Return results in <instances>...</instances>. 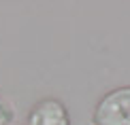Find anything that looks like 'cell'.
<instances>
[{"label":"cell","instance_id":"cell-1","mask_svg":"<svg viewBox=\"0 0 130 125\" xmlns=\"http://www.w3.org/2000/svg\"><path fill=\"white\" fill-rule=\"evenodd\" d=\"M92 121L94 125H130V85L107 91L96 104Z\"/></svg>","mask_w":130,"mask_h":125},{"label":"cell","instance_id":"cell-2","mask_svg":"<svg viewBox=\"0 0 130 125\" xmlns=\"http://www.w3.org/2000/svg\"><path fill=\"white\" fill-rule=\"evenodd\" d=\"M28 125H70L68 108L58 97H45L28 112Z\"/></svg>","mask_w":130,"mask_h":125},{"label":"cell","instance_id":"cell-3","mask_svg":"<svg viewBox=\"0 0 130 125\" xmlns=\"http://www.w3.org/2000/svg\"><path fill=\"white\" fill-rule=\"evenodd\" d=\"M15 121V108L7 97L0 95V125H13Z\"/></svg>","mask_w":130,"mask_h":125}]
</instances>
